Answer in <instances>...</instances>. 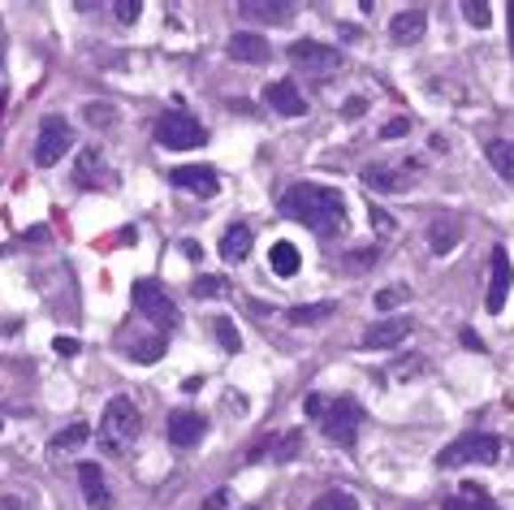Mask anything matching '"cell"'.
I'll use <instances>...</instances> for the list:
<instances>
[{
	"instance_id": "obj_1",
	"label": "cell",
	"mask_w": 514,
	"mask_h": 510,
	"mask_svg": "<svg viewBox=\"0 0 514 510\" xmlns=\"http://www.w3.org/2000/svg\"><path fill=\"white\" fill-rule=\"evenodd\" d=\"M281 212L289 221L307 225L316 239H337L346 230V195L337 186H320V182H298L281 195Z\"/></svg>"
},
{
	"instance_id": "obj_2",
	"label": "cell",
	"mask_w": 514,
	"mask_h": 510,
	"mask_svg": "<svg viewBox=\"0 0 514 510\" xmlns=\"http://www.w3.org/2000/svg\"><path fill=\"white\" fill-rule=\"evenodd\" d=\"M138 433H143V420H138V407L130 403V398H113L104 415H99V450L108 454V459H122L130 445L138 442Z\"/></svg>"
},
{
	"instance_id": "obj_3",
	"label": "cell",
	"mask_w": 514,
	"mask_h": 510,
	"mask_svg": "<svg viewBox=\"0 0 514 510\" xmlns=\"http://www.w3.org/2000/svg\"><path fill=\"white\" fill-rule=\"evenodd\" d=\"M130 303H134V311L143 316V320H152L161 333H173L178 329V303L164 294V286L161 281H152V277H143V281H134L130 286Z\"/></svg>"
},
{
	"instance_id": "obj_4",
	"label": "cell",
	"mask_w": 514,
	"mask_h": 510,
	"mask_svg": "<svg viewBox=\"0 0 514 510\" xmlns=\"http://www.w3.org/2000/svg\"><path fill=\"white\" fill-rule=\"evenodd\" d=\"M324 433V442L342 445V450H351L359 442V424H363V407L354 403V398H337V403H328L324 415L316 420Z\"/></svg>"
},
{
	"instance_id": "obj_5",
	"label": "cell",
	"mask_w": 514,
	"mask_h": 510,
	"mask_svg": "<svg viewBox=\"0 0 514 510\" xmlns=\"http://www.w3.org/2000/svg\"><path fill=\"white\" fill-rule=\"evenodd\" d=\"M502 459V442L493 437V433H463L458 442H450L441 454H437V463L441 467H463V463H497Z\"/></svg>"
},
{
	"instance_id": "obj_6",
	"label": "cell",
	"mask_w": 514,
	"mask_h": 510,
	"mask_svg": "<svg viewBox=\"0 0 514 510\" xmlns=\"http://www.w3.org/2000/svg\"><path fill=\"white\" fill-rule=\"evenodd\" d=\"M69 147H74L69 122H65V117H43V122H39V135H35V165H39V169L61 165Z\"/></svg>"
},
{
	"instance_id": "obj_7",
	"label": "cell",
	"mask_w": 514,
	"mask_h": 510,
	"mask_svg": "<svg viewBox=\"0 0 514 510\" xmlns=\"http://www.w3.org/2000/svg\"><path fill=\"white\" fill-rule=\"evenodd\" d=\"M203 138L208 135H203V126L194 122L191 113H178V108H173V113H164L161 122H156V143L169 147V152H191Z\"/></svg>"
},
{
	"instance_id": "obj_8",
	"label": "cell",
	"mask_w": 514,
	"mask_h": 510,
	"mask_svg": "<svg viewBox=\"0 0 514 510\" xmlns=\"http://www.w3.org/2000/svg\"><path fill=\"white\" fill-rule=\"evenodd\" d=\"M289 61L298 69H307L312 78H328V74L342 69V52L328 48V43H316V39H298V43H289Z\"/></svg>"
},
{
	"instance_id": "obj_9",
	"label": "cell",
	"mask_w": 514,
	"mask_h": 510,
	"mask_svg": "<svg viewBox=\"0 0 514 510\" xmlns=\"http://www.w3.org/2000/svg\"><path fill=\"white\" fill-rule=\"evenodd\" d=\"M510 286H514L510 255H506V247H497V251H493V260H488V299H484V307H488L493 316H502V311H506Z\"/></svg>"
},
{
	"instance_id": "obj_10",
	"label": "cell",
	"mask_w": 514,
	"mask_h": 510,
	"mask_svg": "<svg viewBox=\"0 0 514 510\" xmlns=\"http://www.w3.org/2000/svg\"><path fill=\"white\" fill-rule=\"evenodd\" d=\"M203 433H208V420L199 415V411H169V424H164V437L169 445H178V450H191V445L203 442Z\"/></svg>"
},
{
	"instance_id": "obj_11",
	"label": "cell",
	"mask_w": 514,
	"mask_h": 510,
	"mask_svg": "<svg viewBox=\"0 0 514 510\" xmlns=\"http://www.w3.org/2000/svg\"><path fill=\"white\" fill-rule=\"evenodd\" d=\"M169 182L182 186V191H191V195H199V200H212V195L221 191V173L212 169V165H178V169L169 173Z\"/></svg>"
},
{
	"instance_id": "obj_12",
	"label": "cell",
	"mask_w": 514,
	"mask_h": 510,
	"mask_svg": "<svg viewBox=\"0 0 514 510\" xmlns=\"http://www.w3.org/2000/svg\"><path fill=\"white\" fill-rule=\"evenodd\" d=\"M264 104H268L273 113H281V117H303V113H307V100H303V91L294 87V78L268 82V87H264Z\"/></svg>"
},
{
	"instance_id": "obj_13",
	"label": "cell",
	"mask_w": 514,
	"mask_h": 510,
	"mask_svg": "<svg viewBox=\"0 0 514 510\" xmlns=\"http://www.w3.org/2000/svg\"><path fill=\"white\" fill-rule=\"evenodd\" d=\"M407 338H411V320H402V316L376 320V325L363 329V346H368V350H393V346H402Z\"/></svg>"
},
{
	"instance_id": "obj_14",
	"label": "cell",
	"mask_w": 514,
	"mask_h": 510,
	"mask_svg": "<svg viewBox=\"0 0 514 510\" xmlns=\"http://www.w3.org/2000/svg\"><path fill=\"white\" fill-rule=\"evenodd\" d=\"M225 52L233 57V61H247V66H264V61H268V43H264V35H251V31L229 35Z\"/></svg>"
},
{
	"instance_id": "obj_15",
	"label": "cell",
	"mask_w": 514,
	"mask_h": 510,
	"mask_svg": "<svg viewBox=\"0 0 514 510\" xmlns=\"http://www.w3.org/2000/svg\"><path fill=\"white\" fill-rule=\"evenodd\" d=\"M238 13H242V18H256V22L286 27L289 18H294V4H286V0H242V4H238Z\"/></svg>"
},
{
	"instance_id": "obj_16",
	"label": "cell",
	"mask_w": 514,
	"mask_h": 510,
	"mask_svg": "<svg viewBox=\"0 0 514 510\" xmlns=\"http://www.w3.org/2000/svg\"><path fill=\"white\" fill-rule=\"evenodd\" d=\"M441 510H502L497 502H493V493L484 489V484H476V480H467L454 498H446L441 502Z\"/></svg>"
},
{
	"instance_id": "obj_17",
	"label": "cell",
	"mask_w": 514,
	"mask_h": 510,
	"mask_svg": "<svg viewBox=\"0 0 514 510\" xmlns=\"http://www.w3.org/2000/svg\"><path fill=\"white\" fill-rule=\"evenodd\" d=\"M423 31H428V13H423V9H402V13H393V22H389V39H393V43H415Z\"/></svg>"
},
{
	"instance_id": "obj_18",
	"label": "cell",
	"mask_w": 514,
	"mask_h": 510,
	"mask_svg": "<svg viewBox=\"0 0 514 510\" xmlns=\"http://www.w3.org/2000/svg\"><path fill=\"white\" fill-rule=\"evenodd\" d=\"M78 484H83L87 510H108V484H104V472H99L96 463H83V467H78Z\"/></svg>"
},
{
	"instance_id": "obj_19",
	"label": "cell",
	"mask_w": 514,
	"mask_h": 510,
	"mask_svg": "<svg viewBox=\"0 0 514 510\" xmlns=\"http://www.w3.org/2000/svg\"><path fill=\"white\" fill-rule=\"evenodd\" d=\"M221 260L225 264H242L247 255H251V225H229L225 234H221Z\"/></svg>"
},
{
	"instance_id": "obj_20",
	"label": "cell",
	"mask_w": 514,
	"mask_h": 510,
	"mask_svg": "<svg viewBox=\"0 0 514 510\" xmlns=\"http://www.w3.org/2000/svg\"><path fill=\"white\" fill-rule=\"evenodd\" d=\"M458 242H463V221H458V216H446V221H437V225L428 230V251H432V255H450Z\"/></svg>"
},
{
	"instance_id": "obj_21",
	"label": "cell",
	"mask_w": 514,
	"mask_h": 510,
	"mask_svg": "<svg viewBox=\"0 0 514 510\" xmlns=\"http://www.w3.org/2000/svg\"><path fill=\"white\" fill-rule=\"evenodd\" d=\"M333 316H337V303H333V299H324V303H298L286 311V320L298 325V329H316V325L333 320Z\"/></svg>"
},
{
	"instance_id": "obj_22",
	"label": "cell",
	"mask_w": 514,
	"mask_h": 510,
	"mask_svg": "<svg viewBox=\"0 0 514 510\" xmlns=\"http://www.w3.org/2000/svg\"><path fill=\"white\" fill-rule=\"evenodd\" d=\"M484 156H488V165L502 173L506 182H514V138H493V143H484Z\"/></svg>"
},
{
	"instance_id": "obj_23",
	"label": "cell",
	"mask_w": 514,
	"mask_h": 510,
	"mask_svg": "<svg viewBox=\"0 0 514 510\" xmlns=\"http://www.w3.org/2000/svg\"><path fill=\"white\" fill-rule=\"evenodd\" d=\"M363 186L376 191V195H398V191H407V182H402L393 169H381V165H368V169H363Z\"/></svg>"
},
{
	"instance_id": "obj_24",
	"label": "cell",
	"mask_w": 514,
	"mask_h": 510,
	"mask_svg": "<svg viewBox=\"0 0 514 510\" xmlns=\"http://www.w3.org/2000/svg\"><path fill=\"white\" fill-rule=\"evenodd\" d=\"M298 264H303V260H298V247H294V242H277V247L268 251V269L277 272V277H294Z\"/></svg>"
},
{
	"instance_id": "obj_25",
	"label": "cell",
	"mask_w": 514,
	"mask_h": 510,
	"mask_svg": "<svg viewBox=\"0 0 514 510\" xmlns=\"http://www.w3.org/2000/svg\"><path fill=\"white\" fill-rule=\"evenodd\" d=\"M298 445H303V437H298V433H286V437L268 442L264 450H256V454H251V463L264 459V454H273V463H289V459H298Z\"/></svg>"
},
{
	"instance_id": "obj_26",
	"label": "cell",
	"mask_w": 514,
	"mask_h": 510,
	"mask_svg": "<svg viewBox=\"0 0 514 510\" xmlns=\"http://www.w3.org/2000/svg\"><path fill=\"white\" fill-rule=\"evenodd\" d=\"M96 169L104 173V161H99V147H87V152L78 156V169H74V182H78V186H99V182H96Z\"/></svg>"
},
{
	"instance_id": "obj_27",
	"label": "cell",
	"mask_w": 514,
	"mask_h": 510,
	"mask_svg": "<svg viewBox=\"0 0 514 510\" xmlns=\"http://www.w3.org/2000/svg\"><path fill=\"white\" fill-rule=\"evenodd\" d=\"M87 437H91V428H87V424H69V428H61V433L48 442V450H52V454H65V450H78Z\"/></svg>"
},
{
	"instance_id": "obj_28",
	"label": "cell",
	"mask_w": 514,
	"mask_h": 510,
	"mask_svg": "<svg viewBox=\"0 0 514 510\" xmlns=\"http://www.w3.org/2000/svg\"><path fill=\"white\" fill-rule=\"evenodd\" d=\"M212 333H217V341H221V350H229V355H238V350H242V333L233 329V320H229V316H217V320H212Z\"/></svg>"
},
{
	"instance_id": "obj_29",
	"label": "cell",
	"mask_w": 514,
	"mask_h": 510,
	"mask_svg": "<svg viewBox=\"0 0 514 510\" xmlns=\"http://www.w3.org/2000/svg\"><path fill=\"white\" fill-rule=\"evenodd\" d=\"M312 510H359V502H354V493H346V489H328V493H320V498L312 502Z\"/></svg>"
},
{
	"instance_id": "obj_30",
	"label": "cell",
	"mask_w": 514,
	"mask_h": 510,
	"mask_svg": "<svg viewBox=\"0 0 514 510\" xmlns=\"http://www.w3.org/2000/svg\"><path fill=\"white\" fill-rule=\"evenodd\" d=\"M191 294H194V299H225L229 281H225V277H199V281L191 286Z\"/></svg>"
},
{
	"instance_id": "obj_31",
	"label": "cell",
	"mask_w": 514,
	"mask_h": 510,
	"mask_svg": "<svg viewBox=\"0 0 514 510\" xmlns=\"http://www.w3.org/2000/svg\"><path fill=\"white\" fill-rule=\"evenodd\" d=\"M161 355H164V338H161V333H156L152 341H138V346L130 350V359H138V364H156Z\"/></svg>"
},
{
	"instance_id": "obj_32",
	"label": "cell",
	"mask_w": 514,
	"mask_h": 510,
	"mask_svg": "<svg viewBox=\"0 0 514 510\" xmlns=\"http://www.w3.org/2000/svg\"><path fill=\"white\" fill-rule=\"evenodd\" d=\"M458 9H463V18H467L471 27H480V31L493 22V13H488V4H484V0H463Z\"/></svg>"
},
{
	"instance_id": "obj_33",
	"label": "cell",
	"mask_w": 514,
	"mask_h": 510,
	"mask_svg": "<svg viewBox=\"0 0 514 510\" xmlns=\"http://www.w3.org/2000/svg\"><path fill=\"white\" fill-rule=\"evenodd\" d=\"M83 117H87V126H113V122H117V117H113V104H87Z\"/></svg>"
},
{
	"instance_id": "obj_34",
	"label": "cell",
	"mask_w": 514,
	"mask_h": 510,
	"mask_svg": "<svg viewBox=\"0 0 514 510\" xmlns=\"http://www.w3.org/2000/svg\"><path fill=\"white\" fill-rule=\"evenodd\" d=\"M376 260H381V247H359L354 255H346L351 269H368V264H376Z\"/></svg>"
},
{
	"instance_id": "obj_35",
	"label": "cell",
	"mask_w": 514,
	"mask_h": 510,
	"mask_svg": "<svg viewBox=\"0 0 514 510\" xmlns=\"http://www.w3.org/2000/svg\"><path fill=\"white\" fill-rule=\"evenodd\" d=\"M113 13H117V22H138V13H143V4H138V0H117V4H113Z\"/></svg>"
},
{
	"instance_id": "obj_36",
	"label": "cell",
	"mask_w": 514,
	"mask_h": 510,
	"mask_svg": "<svg viewBox=\"0 0 514 510\" xmlns=\"http://www.w3.org/2000/svg\"><path fill=\"white\" fill-rule=\"evenodd\" d=\"M402 299H407V290H402V286H389V290H381V294H376V307H381V311H389V307H398Z\"/></svg>"
},
{
	"instance_id": "obj_37",
	"label": "cell",
	"mask_w": 514,
	"mask_h": 510,
	"mask_svg": "<svg viewBox=\"0 0 514 510\" xmlns=\"http://www.w3.org/2000/svg\"><path fill=\"white\" fill-rule=\"evenodd\" d=\"M368 216H372V230H381V234H393V216H389L385 208H368Z\"/></svg>"
},
{
	"instance_id": "obj_38",
	"label": "cell",
	"mask_w": 514,
	"mask_h": 510,
	"mask_svg": "<svg viewBox=\"0 0 514 510\" xmlns=\"http://www.w3.org/2000/svg\"><path fill=\"white\" fill-rule=\"evenodd\" d=\"M363 113H368V100H363V96H354V100H346V108H342V117H346V122H359Z\"/></svg>"
},
{
	"instance_id": "obj_39",
	"label": "cell",
	"mask_w": 514,
	"mask_h": 510,
	"mask_svg": "<svg viewBox=\"0 0 514 510\" xmlns=\"http://www.w3.org/2000/svg\"><path fill=\"white\" fill-rule=\"evenodd\" d=\"M324 407H328V403H324L320 394H307V398H303V411H307L312 420H320V415H324Z\"/></svg>"
},
{
	"instance_id": "obj_40",
	"label": "cell",
	"mask_w": 514,
	"mask_h": 510,
	"mask_svg": "<svg viewBox=\"0 0 514 510\" xmlns=\"http://www.w3.org/2000/svg\"><path fill=\"white\" fill-rule=\"evenodd\" d=\"M52 350L69 359V355H78V338H57V341H52Z\"/></svg>"
},
{
	"instance_id": "obj_41",
	"label": "cell",
	"mask_w": 514,
	"mask_h": 510,
	"mask_svg": "<svg viewBox=\"0 0 514 510\" xmlns=\"http://www.w3.org/2000/svg\"><path fill=\"white\" fill-rule=\"evenodd\" d=\"M407 130H411V122H407V117H393L385 126V138H398V135H407Z\"/></svg>"
},
{
	"instance_id": "obj_42",
	"label": "cell",
	"mask_w": 514,
	"mask_h": 510,
	"mask_svg": "<svg viewBox=\"0 0 514 510\" xmlns=\"http://www.w3.org/2000/svg\"><path fill=\"white\" fill-rule=\"evenodd\" d=\"M225 498H229V489H217V493L203 502V510H221V506H225Z\"/></svg>"
},
{
	"instance_id": "obj_43",
	"label": "cell",
	"mask_w": 514,
	"mask_h": 510,
	"mask_svg": "<svg viewBox=\"0 0 514 510\" xmlns=\"http://www.w3.org/2000/svg\"><path fill=\"white\" fill-rule=\"evenodd\" d=\"M463 346H471V350H484L480 333H471V329H463Z\"/></svg>"
},
{
	"instance_id": "obj_44",
	"label": "cell",
	"mask_w": 514,
	"mask_h": 510,
	"mask_svg": "<svg viewBox=\"0 0 514 510\" xmlns=\"http://www.w3.org/2000/svg\"><path fill=\"white\" fill-rule=\"evenodd\" d=\"M0 510H27V506H22L18 498H0Z\"/></svg>"
},
{
	"instance_id": "obj_45",
	"label": "cell",
	"mask_w": 514,
	"mask_h": 510,
	"mask_svg": "<svg viewBox=\"0 0 514 510\" xmlns=\"http://www.w3.org/2000/svg\"><path fill=\"white\" fill-rule=\"evenodd\" d=\"M506 9H510V57H514V0L506 4Z\"/></svg>"
},
{
	"instance_id": "obj_46",
	"label": "cell",
	"mask_w": 514,
	"mask_h": 510,
	"mask_svg": "<svg viewBox=\"0 0 514 510\" xmlns=\"http://www.w3.org/2000/svg\"><path fill=\"white\" fill-rule=\"evenodd\" d=\"M4 104H9V96H4V91H0V108H4Z\"/></svg>"
},
{
	"instance_id": "obj_47",
	"label": "cell",
	"mask_w": 514,
	"mask_h": 510,
	"mask_svg": "<svg viewBox=\"0 0 514 510\" xmlns=\"http://www.w3.org/2000/svg\"><path fill=\"white\" fill-rule=\"evenodd\" d=\"M0 428H4V424H0Z\"/></svg>"
}]
</instances>
